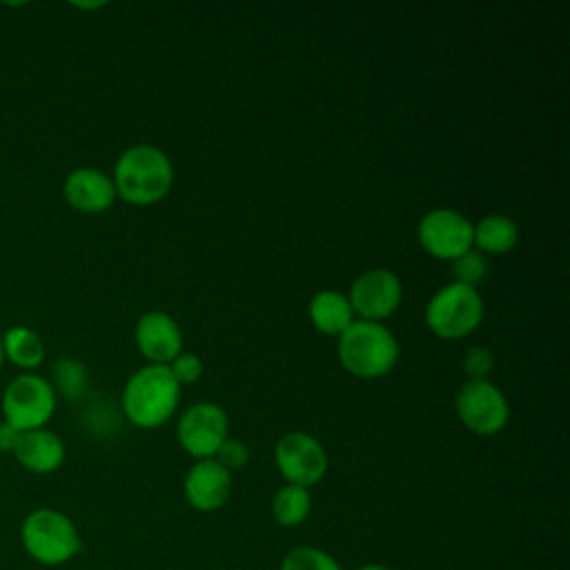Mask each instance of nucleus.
I'll list each match as a JSON object with an SVG mask.
<instances>
[{"instance_id": "obj_2", "label": "nucleus", "mask_w": 570, "mask_h": 570, "mask_svg": "<svg viewBox=\"0 0 570 570\" xmlns=\"http://www.w3.org/2000/svg\"><path fill=\"white\" fill-rule=\"evenodd\" d=\"M180 401V385L167 365L136 370L122 390V412L136 428H158L171 419Z\"/></svg>"}, {"instance_id": "obj_20", "label": "nucleus", "mask_w": 570, "mask_h": 570, "mask_svg": "<svg viewBox=\"0 0 570 570\" xmlns=\"http://www.w3.org/2000/svg\"><path fill=\"white\" fill-rule=\"evenodd\" d=\"M278 570H343V566L336 557L316 546H298L281 559Z\"/></svg>"}, {"instance_id": "obj_4", "label": "nucleus", "mask_w": 570, "mask_h": 570, "mask_svg": "<svg viewBox=\"0 0 570 570\" xmlns=\"http://www.w3.org/2000/svg\"><path fill=\"white\" fill-rule=\"evenodd\" d=\"M338 361L358 379H379L396 365L399 343L383 323L354 321L338 336Z\"/></svg>"}, {"instance_id": "obj_11", "label": "nucleus", "mask_w": 570, "mask_h": 570, "mask_svg": "<svg viewBox=\"0 0 570 570\" xmlns=\"http://www.w3.org/2000/svg\"><path fill=\"white\" fill-rule=\"evenodd\" d=\"M403 298V285L396 274L383 267H374L363 272L350 287L347 301L352 305V312L361 316V321H383L396 307Z\"/></svg>"}, {"instance_id": "obj_16", "label": "nucleus", "mask_w": 570, "mask_h": 570, "mask_svg": "<svg viewBox=\"0 0 570 570\" xmlns=\"http://www.w3.org/2000/svg\"><path fill=\"white\" fill-rule=\"evenodd\" d=\"M307 312L312 325L327 336H341L354 323V312L347 296L336 289L316 292L309 301Z\"/></svg>"}, {"instance_id": "obj_10", "label": "nucleus", "mask_w": 570, "mask_h": 570, "mask_svg": "<svg viewBox=\"0 0 570 570\" xmlns=\"http://www.w3.org/2000/svg\"><path fill=\"white\" fill-rule=\"evenodd\" d=\"M227 414L216 403H196L187 407L176 428L178 443L196 461L214 459L220 443L227 439Z\"/></svg>"}, {"instance_id": "obj_15", "label": "nucleus", "mask_w": 570, "mask_h": 570, "mask_svg": "<svg viewBox=\"0 0 570 570\" xmlns=\"http://www.w3.org/2000/svg\"><path fill=\"white\" fill-rule=\"evenodd\" d=\"M11 454L27 472L51 474L65 463V443L56 432L47 428L27 430L18 434Z\"/></svg>"}, {"instance_id": "obj_28", "label": "nucleus", "mask_w": 570, "mask_h": 570, "mask_svg": "<svg viewBox=\"0 0 570 570\" xmlns=\"http://www.w3.org/2000/svg\"><path fill=\"white\" fill-rule=\"evenodd\" d=\"M73 7H78V9H100V7H102V2H94V4H82V2H76Z\"/></svg>"}, {"instance_id": "obj_26", "label": "nucleus", "mask_w": 570, "mask_h": 570, "mask_svg": "<svg viewBox=\"0 0 570 570\" xmlns=\"http://www.w3.org/2000/svg\"><path fill=\"white\" fill-rule=\"evenodd\" d=\"M18 430L16 428H11L9 423H4V421H0V452H7V454H11L13 452V445H16V441H18Z\"/></svg>"}, {"instance_id": "obj_19", "label": "nucleus", "mask_w": 570, "mask_h": 570, "mask_svg": "<svg viewBox=\"0 0 570 570\" xmlns=\"http://www.w3.org/2000/svg\"><path fill=\"white\" fill-rule=\"evenodd\" d=\"M312 512V494L307 488L285 483L272 497V517L283 528L301 525Z\"/></svg>"}, {"instance_id": "obj_21", "label": "nucleus", "mask_w": 570, "mask_h": 570, "mask_svg": "<svg viewBox=\"0 0 570 570\" xmlns=\"http://www.w3.org/2000/svg\"><path fill=\"white\" fill-rule=\"evenodd\" d=\"M53 379H56V392H60L65 399L76 401L87 390V370L76 358H60L53 365Z\"/></svg>"}, {"instance_id": "obj_1", "label": "nucleus", "mask_w": 570, "mask_h": 570, "mask_svg": "<svg viewBox=\"0 0 570 570\" xmlns=\"http://www.w3.org/2000/svg\"><path fill=\"white\" fill-rule=\"evenodd\" d=\"M111 180L118 198L145 207L167 196L174 183V167L163 149L140 142L118 156Z\"/></svg>"}, {"instance_id": "obj_24", "label": "nucleus", "mask_w": 570, "mask_h": 570, "mask_svg": "<svg viewBox=\"0 0 570 570\" xmlns=\"http://www.w3.org/2000/svg\"><path fill=\"white\" fill-rule=\"evenodd\" d=\"M247 459H249L247 445L240 439H229V436L220 443V448L214 454V461L220 463L227 472L240 470L247 463Z\"/></svg>"}, {"instance_id": "obj_9", "label": "nucleus", "mask_w": 570, "mask_h": 570, "mask_svg": "<svg viewBox=\"0 0 570 570\" xmlns=\"http://www.w3.org/2000/svg\"><path fill=\"white\" fill-rule=\"evenodd\" d=\"M416 236L421 247L441 261H456L472 249V223L450 207L428 212L419 223Z\"/></svg>"}, {"instance_id": "obj_23", "label": "nucleus", "mask_w": 570, "mask_h": 570, "mask_svg": "<svg viewBox=\"0 0 570 570\" xmlns=\"http://www.w3.org/2000/svg\"><path fill=\"white\" fill-rule=\"evenodd\" d=\"M492 370H494V354L488 347L476 345L468 350L463 358V372L468 374V381H485Z\"/></svg>"}, {"instance_id": "obj_7", "label": "nucleus", "mask_w": 570, "mask_h": 570, "mask_svg": "<svg viewBox=\"0 0 570 570\" xmlns=\"http://www.w3.org/2000/svg\"><path fill=\"white\" fill-rule=\"evenodd\" d=\"M459 421L479 436L501 432L510 419V407L503 392L485 381H465L454 399Z\"/></svg>"}, {"instance_id": "obj_5", "label": "nucleus", "mask_w": 570, "mask_h": 570, "mask_svg": "<svg viewBox=\"0 0 570 570\" xmlns=\"http://www.w3.org/2000/svg\"><path fill=\"white\" fill-rule=\"evenodd\" d=\"M0 410L2 421L18 432L45 428L56 410V390L40 374H18L4 385Z\"/></svg>"}, {"instance_id": "obj_14", "label": "nucleus", "mask_w": 570, "mask_h": 570, "mask_svg": "<svg viewBox=\"0 0 570 570\" xmlns=\"http://www.w3.org/2000/svg\"><path fill=\"white\" fill-rule=\"evenodd\" d=\"M62 196L82 214H102L118 198L111 176L96 167H76L69 171L62 183Z\"/></svg>"}, {"instance_id": "obj_8", "label": "nucleus", "mask_w": 570, "mask_h": 570, "mask_svg": "<svg viewBox=\"0 0 570 570\" xmlns=\"http://www.w3.org/2000/svg\"><path fill=\"white\" fill-rule=\"evenodd\" d=\"M274 461L285 483L312 488L327 472V452L318 439L307 432L294 430L278 439L274 448Z\"/></svg>"}, {"instance_id": "obj_18", "label": "nucleus", "mask_w": 570, "mask_h": 570, "mask_svg": "<svg viewBox=\"0 0 570 570\" xmlns=\"http://www.w3.org/2000/svg\"><path fill=\"white\" fill-rule=\"evenodd\" d=\"M2 347H4V361L13 363L24 372L36 370L47 354V347L40 334L27 325L9 327L2 334Z\"/></svg>"}, {"instance_id": "obj_27", "label": "nucleus", "mask_w": 570, "mask_h": 570, "mask_svg": "<svg viewBox=\"0 0 570 570\" xmlns=\"http://www.w3.org/2000/svg\"><path fill=\"white\" fill-rule=\"evenodd\" d=\"M354 570H390V568L383 566V563H363V566H358Z\"/></svg>"}, {"instance_id": "obj_13", "label": "nucleus", "mask_w": 570, "mask_h": 570, "mask_svg": "<svg viewBox=\"0 0 570 570\" xmlns=\"http://www.w3.org/2000/svg\"><path fill=\"white\" fill-rule=\"evenodd\" d=\"M187 503L198 512L220 510L232 494V472L214 459L196 461L183 481Z\"/></svg>"}, {"instance_id": "obj_17", "label": "nucleus", "mask_w": 570, "mask_h": 570, "mask_svg": "<svg viewBox=\"0 0 570 570\" xmlns=\"http://www.w3.org/2000/svg\"><path fill=\"white\" fill-rule=\"evenodd\" d=\"M519 240V227L503 214H488L472 225V245L481 254H508Z\"/></svg>"}, {"instance_id": "obj_6", "label": "nucleus", "mask_w": 570, "mask_h": 570, "mask_svg": "<svg viewBox=\"0 0 570 570\" xmlns=\"http://www.w3.org/2000/svg\"><path fill=\"white\" fill-rule=\"evenodd\" d=\"M483 321V298L476 287L450 283L425 307V323L439 338L456 341L472 334Z\"/></svg>"}, {"instance_id": "obj_22", "label": "nucleus", "mask_w": 570, "mask_h": 570, "mask_svg": "<svg viewBox=\"0 0 570 570\" xmlns=\"http://www.w3.org/2000/svg\"><path fill=\"white\" fill-rule=\"evenodd\" d=\"M452 274H454V283L476 287L488 274V261L481 252L468 249L463 256L452 261Z\"/></svg>"}, {"instance_id": "obj_29", "label": "nucleus", "mask_w": 570, "mask_h": 570, "mask_svg": "<svg viewBox=\"0 0 570 570\" xmlns=\"http://www.w3.org/2000/svg\"><path fill=\"white\" fill-rule=\"evenodd\" d=\"M4 363V347H2V334H0V367Z\"/></svg>"}, {"instance_id": "obj_12", "label": "nucleus", "mask_w": 570, "mask_h": 570, "mask_svg": "<svg viewBox=\"0 0 570 570\" xmlns=\"http://www.w3.org/2000/svg\"><path fill=\"white\" fill-rule=\"evenodd\" d=\"M134 341L151 365H169L183 352L178 323L165 312H147L136 321Z\"/></svg>"}, {"instance_id": "obj_3", "label": "nucleus", "mask_w": 570, "mask_h": 570, "mask_svg": "<svg viewBox=\"0 0 570 570\" xmlns=\"http://www.w3.org/2000/svg\"><path fill=\"white\" fill-rule=\"evenodd\" d=\"M22 550L45 568H58L69 563L80 550L82 539L65 512L56 508H33L20 521Z\"/></svg>"}, {"instance_id": "obj_25", "label": "nucleus", "mask_w": 570, "mask_h": 570, "mask_svg": "<svg viewBox=\"0 0 570 570\" xmlns=\"http://www.w3.org/2000/svg\"><path fill=\"white\" fill-rule=\"evenodd\" d=\"M167 367L174 374V379L178 381V385L194 383L203 374V361L191 352H180Z\"/></svg>"}]
</instances>
